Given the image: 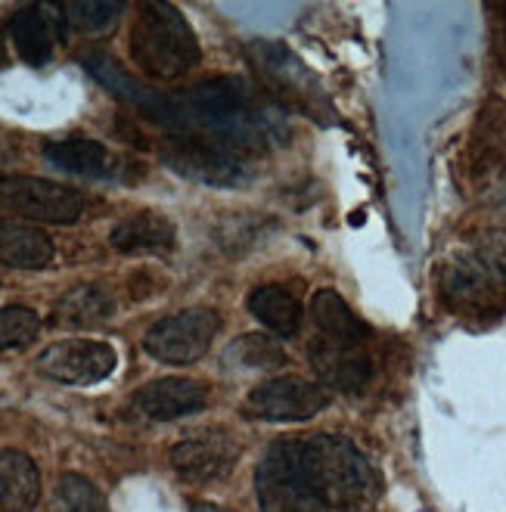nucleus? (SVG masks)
<instances>
[{
	"label": "nucleus",
	"mask_w": 506,
	"mask_h": 512,
	"mask_svg": "<svg viewBox=\"0 0 506 512\" xmlns=\"http://www.w3.org/2000/svg\"><path fill=\"white\" fill-rule=\"evenodd\" d=\"M236 460H240V441L221 426L196 429L171 447V466L190 485H212L227 478Z\"/></svg>",
	"instance_id": "9d476101"
},
{
	"label": "nucleus",
	"mask_w": 506,
	"mask_h": 512,
	"mask_svg": "<svg viewBox=\"0 0 506 512\" xmlns=\"http://www.w3.org/2000/svg\"><path fill=\"white\" fill-rule=\"evenodd\" d=\"M190 512H230V509H224V506H218V503H193Z\"/></svg>",
	"instance_id": "bb28decb"
},
{
	"label": "nucleus",
	"mask_w": 506,
	"mask_h": 512,
	"mask_svg": "<svg viewBox=\"0 0 506 512\" xmlns=\"http://www.w3.org/2000/svg\"><path fill=\"white\" fill-rule=\"evenodd\" d=\"M122 13H125V4H118V0H84V4H63V16L84 35L109 32Z\"/></svg>",
	"instance_id": "393cba45"
},
{
	"label": "nucleus",
	"mask_w": 506,
	"mask_h": 512,
	"mask_svg": "<svg viewBox=\"0 0 506 512\" xmlns=\"http://www.w3.org/2000/svg\"><path fill=\"white\" fill-rule=\"evenodd\" d=\"M249 63L274 87L277 97H283L295 109L317 115V109L323 106V90L317 87V78L311 75V69L292 50L274 41H258V44H249Z\"/></svg>",
	"instance_id": "9b49d317"
},
{
	"label": "nucleus",
	"mask_w": 506,
	"mask_h": 512,
	"mask_svg": "<svg viewBox=\"0 0 506 512\" xmlns=\"http://www.w3.org/2000/svg\"><path fill=\"white\" fill-rule=\"evenodd\" d=\"M208 407V388L196 379L165 376L156 382H146L134 395V410L150 419V423H171Z\"/></svg>",
	"instance_id": "4468645a"
},
{
	"label": "nucleus",
	"mask_w": 506,
	"mask_h": 512,
	"mask_svg": "<svg viewBox=\"0 0 506 512\" xmlns=\"http://www.w3.org/2000/svg\"><path fill=\"white\" fill-rule=\"evenodd\" d=\"M330 407V391L314 379L277 376L267 379L246 398V416L258 423H305Z\"/></svg>",
	"instance_id": "1a4fd4ad"
},
{
	"label": "nucleus",
	"mask_w": 506,
	"mask_h": 512,
	"mask_svg": "<svg viewBox=\"0 0 506 512\" xmlns=\"http://www.w3.org/2000/svg\"><path fill=\"white\" fill-rule=\"evenodd\" d=\"M50 261H53V243L44 230L0 221V264L16 270H41Z\"/></svg>",
	"instance_id": "4be33fe9"
},
{
	"label": "nucleus",
	"mask_w": 506,
	"mask_h": 512,
	"mask_svg": "<svg viewBox=\"0 0 506 512\" xmlns=\"http://www.w3.org/2000/svg\"><path fill=\"white\" fill-rule=\"evenodd\" d=\"M261 512H330L302 463V441H277L255 469Z\"/></svg>",
	"instance_id": "20e7f679"
},
{
	"label": "nucleus",
	"mask_w": 506,
	"mask_h": 512,
	"mask_svg": "<svg viewBox=\"0 0 506 512\" xmlns=\"http://www.w3.org/2000/svg\"><path fill=\"white\" fill-rule=\"evenodd\" d=\"M109 246L122 255H171L177 246L174 224L159 212H137L118 221L109 233Z\"/></svg>",
	"instance_id": "2eb2a0df"
},
{
	"label": "nucleus",
	"mask_w": 506,
	"mask_h": 512,
	"mask_svg": "<svg viewBox=\"0 0 506 512\" xmlns=\"http://www.w3.org/2000/svg\"><path fill=\"white\" fill-rule=\"evenodd\" d=\"M56 7H22L10 19V41L28 66H44L53 56L56 41L63 38V25L53 19Z\"/></svg>",
	"instance_id": "dca6fc26"
},
{
	"label": "nucleus",
	"mask_w": 506,
	"mask_h": 512,
	"mask_svg": "<svg viewBox=\"0 0 506 512\" xmlns=\"http://www.w3.org/2000/svg\"><path fill=\"white\" fill-rule=\"evenodd\" d=\"M115 317V298L97 283H81L69 289L53 305V323L66 329H97Z\"/></svg>",
	"instance_id": "a211bd4d"
},
{
	"label": "nucleus",
	"mask_w": 506,
	"mask_h": 512,
	"mask_svg": "<svg viewBox=\"0 0 506 512\" xmlns=\"http://www.w3.org/2000/svg\"><path fill=\"white\" fill-rule=\"evenodd\" d=\"M131 59L134 66L156 81H174L199 66V38L174 4L146 0L137 7L131 25Z\"/></svg>",
	"instance_id": "7ed1b4c3"
},
{
	"label": "nucleus",
	"mask_w": 506,
	"mask_h": 512,
	"mask_svg": "<svg viewBox=\"0 0 506 512\" xmlns=\"http://www.w3.org/2000/svg\"><path fill=\"white\" fill-rule=\"evenodd\" d=\"M41 497V475L22 450H0V512H28Z\"/></svg>",
	"instance_id": "6ab92c4d"
},
{
	"label": "nucleus",
	"mask_w": 506,
	"mask_h": 512,
	"mask_svg": "<svg viewBox=\"0 0 506 512\" xmlns=\"http://www.w3.org/2000/svg\"><path fill=\"white\" fill-rule=\"evenodd\" d=\"M221 329V317L212 308H190L181 314H171L159 323H153L143 336V351L156 357L159 364L184 367L199 360L212 348Z\"/></svg>",
	"instance_id": "0eeeda50"
},
{
	"label": "nucleus",
	"mask_w": 506,
	"mask_h": 512,
	"mask_svg": "<svg viewBox=\"0 0 506 512\" xmlns=\"http://www.w3.org/2000/svg\"><path fill=\"white\" fill-rule=\"evenodd\" d=\"M302 463L330 512H367L382 494V481L373 463L339 435L302 438Z\"/></svg>",
	"instance_id": "f03ea898"
},
{
	"label": "nucleus",
	"mask_w": 506,
	"mask_h": 512,
	"mask_svg": "<svg viewBox=\"0 0 506 512\" xmlns=\"http://www.w3.org/2000/svg\"><path fill=\"white\" fill-rule=\"evenodd\" d=\"M56 509L59 512H109L100 488L75 472H66L56 481Z\"/></svg>",
	"instance_id": "b1692460"
},
{
	"label": "nucleus",
	"mask_w": 506,
	"mask_h": 512,
	"mask_svg": "<svg viewBox=\"0 0 506 512\" xmlns=\"http://www.w3.org/2000/svg\"><path fill=\"white\" fill-rule=\"evenodd\" d=\"M41 333V317L28 308H0V351L10 348H25L28 342H35Z\"/></svg>",
	"instance_id": "a878e982"
},
{
	"label": "nucleus",
	"mask_w": 506,
	"mask_h": 512,
	"mask_svg": "<svg viewBox=\"0 0 506 512\" xmlns=\"http://www.w3.org/2000/svg\"><path fill=\"white\" fill-rule=\"evenodd\" d=\"M249 311L255 320L264 323L267 333H274L280 339L299 336V329H302V305L286 286H277V283L258 286L249 295Z\"/></svg>",
	"instance_id": "412c9836"
},
{
	"label": "nucleus",
	"mask_w": 506,
	"mask_h": 512,
	"mask_svg": "<svg viewBox=\"0 0 506 512\" xmlns=\"http://www.w3.org/2000/svg\"><path fill=\"white\" fill-rule=\"evenodd\" d=\"M308 357L323 388L357 395V391H364L367 382L373 379V360L364 345H342L330 339H317L311 342Z\"/></svg>",
	"instance_id": "ddd939ff"
},
{
	"label": "nucleus",
	"mask_w": 506,
	"mask_h": 512,
	"mask_svg": "<svg viewBox=\"0 0 506 512\" xmlns=\"http://www.w3.org/2000/svg\"><path fill=\"white\" fill-rule=\"evenodd\" d=\"M500 13H503V35H506V7H500Z\"/></svg>",
	"instance_id": "cd10ccee"
},
{
	"label": "nucleus",
	"mask_w": 506,
	"mask_h": 512,
	"mask_svg": "<svg viewBox=\"0 0 506 512\" xmlns=\"http://www.w3.org/2000/svg\"><path fill=\"white\" fill-rule=\"evenodd\" d=\"M159 159L177 177L196 180L205 187H240L252 177L243 149L193 134H168L159 143Z\"/></svg>",
	"instance_id": "39448f33"
},
{
	"label": "nucleus",
	"mask_w": 506,
	"mask_h": 512,
	"mask_svg": "<svg viewBox=\"0 0 506 512\" xmlns=\"http://www.w3.org/2000/svg\"><path fill=\"white\" fill-rule=\"evenodd\" d=\"M0 212L38 224L72 227L84 215V199L78 190L56 180L10 174L0 177Z\"/></svg>",
	"instance_id": "423d86ee"
},
{
	"label": "nucleus",
	"mask_w": 506,
	"mask_h": 512,
	"mask_svg": "<svg viewBox=\"0 0 506 512\" xmlns=\"http://www.w3.org/2000/svg\"><path fill=\"white\" fill-rule=\"evenodd\" d=\"M441 295L457 311H488L506 298V267L482 252L454 255L441 267Z\"/></svg>",
	"instance_id": "6e6552de"
},
{
	"label": "nucleus",
	"mask_w": 506,
	"mask_h": 512,
	"mask_svg": "<svg viewBox=\"0 0 506 512\" xmlns=\"http://www.w3.org/2000/svg\"><path fill=\"white\" fill-rule=\"evenodd\" d=\"M118 367V354L109 342L66 339L53 342L38 357V373L63 385H97Z\"/></svg>",
	"instance_id": "f8f14e48"
},
{
	"label": "nucleus",
	"mask_w": 506,
	"mask_h": 512,
	"mask_svg": "<svg viewBox=\"0 0 506 512\" xmlns=\"http://www.w3.org/2000/svg\"><path fill=\"white\" fill-rule=\"evenodd\" d=\"M224 364L236 367V370H280L286 364V351L271 336L249 333V336H240L227 348Z\"/></svg>",
	"instance_id": "5701e85b"
},
{
	"label": "nucleus",
	"mask_w": 506,
	"mask_h": 512,
	"mask_svg": "<svg viewBox=\"0 0 506 512\" xmlns=\"http://www.w3.org/2000/svg\"><path fill=\"white\" fill-rule=\"evenodd\" d=\"M84 69L143 118L165 125L171 134L208 137L246 153L249 146L271 143L280 128L267 100L240 78H208L177 94H159L134 81L106 53H87Z\"/></svg>",
	"instance_id": "f257e3e1"
},
{
	"label": "nucleus",
	"mask_w": 506,
	"mask_h": 512,
	"mask_svg": "<svg viewBox=\"0 0 506 512\" xmlns=\"http://www.w3.org/2000/svg\"><path fill=\"white\" fill-rule=\"evenodd\" d=\"M311 320L320 329V339L342 342V345H364L370 339V329L364 326V320L333 289H320L311 298Z\"/></svg>",
	"instance_id": "aec40b11"
},
{
	"label": "nucleus",
	"mask_w": 506,
	"mask_h": 512,
	"mask_svg": "<svg viewBox=\"0 0 506 512\" xmlns=\"http://www.w3.org/2000/svg\"><path fill=\"white\" fill-rule=\"evenodd\" d=\"M44 159L59 171L94 177V180L118 177V165H122L109 146H103L100 140H87V137H69V140L50 143L44 149Z\"/></svg>",
	"instance_id": "f3484780"
}]
</instances>
